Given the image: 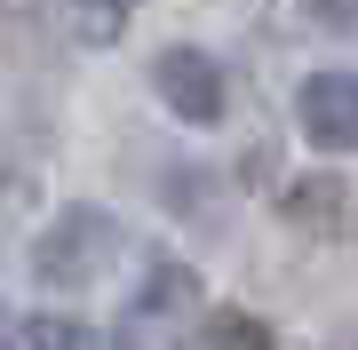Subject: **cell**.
I'll list each match as a JSON object with an SVG mask.
<instances>
[{
  "instance_id": "1",
  "label": "cell",
  "mask_w": 358,
  "mask_h": 350,
  "mask_svg": "<svg viewBox=\"0 0 358 350\" xmlns=\"http://www.w3.org/2000/svg\"><path fill=\"white\" fill-rule=\"evenodd\" d=\"M199 311H207V286L192 263H159L143 279V295L128 302V342L120 350H183L199 335Z\"/></svg>"
},
{
  "instance_id": "2",
  "label": "cell",
  "mask_w": 358,
  "mask_h": 350,
  "mask_svg": "<svg viewBox=\"0 0 358 350\" xmlns=\"http://www.w3.org/2000/svg\"><path fill=\"white\" fill-rule=\"evenodd\" d=\"M120 255V223L103 215V207H64L48 223V239L32 247V271L40 286H56V295H72V286H88L103 279V263Z\"/></svg>"
},
{
  "instance_id": "3",
  "label": "cell",
  "mask_w": 358,
  "mask_h": 350,
  "mask_svg": "<svg viewBox=\"0 0 358 350\" xmlns=\"http://www.w3.org/2000/svg\"><path fill=\"white\" fill-rule=\"evenodd\" d=\"M152 88H159V104L176 119H192V128H215L223 119V64L207 48H159L152 56Z\"/></svg>"
},
{
  "instance_id": "4",
  "label": "cell",
  "mask_w": 358,
  "mask_h": 350,
  "mask_svg": "<svg viewBox=\"0 0 358 350\" xmlns=\"http://www.w3.org/2000/svg\"><path fill=\"white\" fill-rule=\"evenodd\" d=\"M294 119L319 152H358V72H310L294 96Z\"/></svg>"
},
{
  "instance_id": "5",
  "label": "cell",
  "mask_w": 358,
  "mask_h": 350,
  "mask_svg": "<svg viewBox=\"0 0 358 350\" xmlns=\"http://www.w3.org/2000/svg\"><path fill=\"white\" fill-rule=\"evenodd\" d=\"M279 215L303 239H350L358 231V199H350L343 175H294L287 191H279Z\"/></svg>"
},
{
  "instance_id": "6",
  "label": "cell",
  "mask_w": 358,
  "mask_h": 350,
  "mask_svg": "<svg viewBox=\"0 0 358 350\" xmlns=\"http://www.w3.org/2000/svg\"><path fill=\"white\" fill-rule=\"evenodd\" d=\"M16 335H24V350H120L112 335H96V326H80V319H56V311L24 319Z\"/></svg>"
},
{
  "instance_id": "7",
  "label": "cell",
  "mask_w": 358,
  "mask_h": 350,
  "mask_svg": "<svg viewBox=\"0 0 358 350\" xmlns=\"http://www.w3.org/2000/svg\"><path fill=\"white\" fill-rule=\"evenodd\" d=\"M199 335H207V350H271V326L247 311H199Z\"/></svg>"
},
{
  "instance_id": "8",
  "label": "cell",
  "mask_w": 358,
  "mask_h": 350,
  "mask_svg": "<svg viewBox=\"0 0 358 350\" xmlns=\"http://www.w3.org/2000/svg\"><path fill=\"white\" fill-rule=\"evenodd\" d=\"M128 16H136V0H72V32L88 40V48H112V40L128 32Z\"/></svg>"
},
{
  "instance_id": "9",
  "label": "cell",
  "mask_w": 358,
  "mask_h": 350,
  "mask_svg": "<svg viewBox=\"0 0 358 350\" xmlns=\"http://www.w3.org/2000/svg\"><path fill=\"white\" fill-rule=\"evenodd\" d=\"M32 199H40V191H32V175H16V168H0V239H8L16 223L32 215Z\"/></svg>"
},
{
  "instance_id": "10",
  "label": "cell",
  "mask_w": 358,
  "mask_h": 350,
  "mask_svg": "<svg viewBox=\"0 0 358 350\" xmlns=\"http://www.w3.org/2000/svg\"><path fill=\"white\" fill-rule=\"evenodd\" d=\"M303 16L327 32H358V0H303Z\"/></svg>"
},
{
  "instance_id": "11",
  "label": "cell",
  "mask_w": 358,
  "mask_h": 350,
  "mask_svg": "<svg viewBox=\"0 0 358 350\" xmlns=\"http://www.w3.org/2000/svg\"><path fill=\"white\" fill-rule=\"evenodd\" d=\"M0 350H24V335H16V311H0Z\"/></svg>"
}]
</instances>
